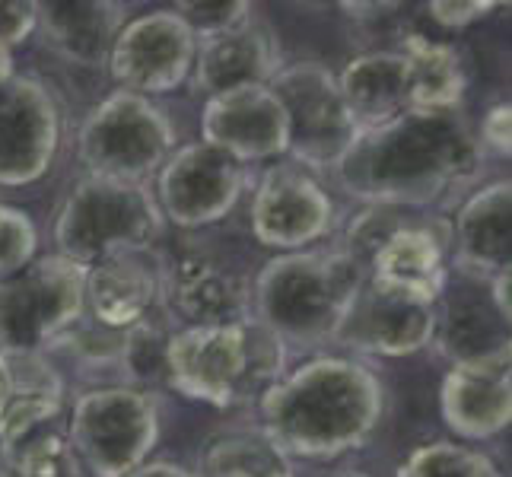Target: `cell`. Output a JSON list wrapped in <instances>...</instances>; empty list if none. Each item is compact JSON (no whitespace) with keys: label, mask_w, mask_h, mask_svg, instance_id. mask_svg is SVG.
Returning <instances> with one entry per match:
<instances>
[{"label":"cell","mask_w":512,"mask_h":477,"mask_svg":"<svg viewBox=\"0 0 512 477\" xmlns=\"http://www.w3.org/2000/svg\"><path fill=\"white\" fill-rule=\"evenodd\" d=\"M484 159L465 109L401 112L385 125L357 131L331 179L366 207L430 210L462 201L478 185Z\"/></svg>","instance_id":"obj_1"},{"label":"cell","mask_w":512,"mask_h":477,"mask_svg":"<svg viewBox=\"0 0 512 477\" xmlns=\"http://www.w3.org/2000/svg\"><path fill=\"white\" fill-rule=\"evenodd\" d=\"M255 404L258 430L290 462H334L379 433L388 392L369 363L325 353L287 369Z\"/></svg>","instance_id":"obj_2"},{"label":"cell","mask_w":512,"mask_h":477,"mask_svg":"<svg viewBox=\"0 0 512 477\" xmlns=\"http://www.w3.org/2000/svg\"><path fill=\"white\" fill-rule=\"evenodd\" d=\"M287 373V344L255 318L233 325H182L166 344V382L210 408L258 401Z\"/></svg>","instance_id":"obj_3"},{"label":"cell","mask_w":512,"mask_h":477,"mask_svg":"<svg viewBox=\"0 0 512 477\" xmlns=\"http://www.w3.org/2000/svg\"><path fill=\"white\" fill-rule=\"evenodd\" d=\"M363 277V261L344 249L274 255L252 280V318L287 347L331 344Z\"/></svg>","instance_id":"obj_4"},{"label":"cell","mask_w":512,"mask_h":477,"mask_svg":"<svg viewBox=\"0 0 512 477\" xmlns=\"http://www.w3.org/2000/svg\"><path fill=\"white\" fill-rule=\"evenodd\" d=\"M163 223L150 185L83 175L58 207L55 245L61 258L93 268L112 255L153 249Z\"/></svg>","instance_id":"obj_5"},{"label":"cell","mask_w":512,"mask_h":477,"mask_svg":"<svg viewBox=\"0 0 512 477\" xmlns=\"http://www.w3.org/2000/svg\"><path fill=\"white\" fill-rule=\"evenodd\" d=\"M156 392L125 382L86 388L67 411V443L86 477H128L160 443Z\"/></svg>","instance_id":"obj_6"},{"label":"cell","mask_w":512,"mask_h":477,"mask_svg":"<svg viewBox=\"0 0 512 477\" xmlns=\"http://www.w3.org/2000/svg\"><path fill=\"white\" fill-rule=\"evenodd\" d=\"M175 147L179 134L163 105L128 90L99 99L77 128L80 166L99 179L150 185Z\"/></svg>","instance_id":"obj_7"},{"label":"cell","mask_w":512,"mask_h":477,"mask_svg":"<svg viewBox=\"0 0 512 477\" xmlns=\"http://www.w3.org/2000/svg\"><path fill=\"white\" fill-rule=\"evenodd\" d=\"M86 268L39 255L20 274L0 280V347L48 350L86 315Z\"/></svg>","instance_id":"obj_8"},{"label":"cell","mask_w":512,"mask_h":477,"mask_svg":"<svg viewBox=\"0 0 512 477\" xmlns=\"http://www.w3.org/2000/svg\"><path fill=\"white\" fill-rule=\"evenodd\" d=\"M290 125V163L309 172H331L357 137L347 102L338 90V77L322 61L284 64L271 80Z\"/></svg>","instance_id":"obj_9"},{"label":"cell","mask_w":512,"mask_h":477,"mask_svg":"<svg viewBox=\"0 0 512 477\" xmlns=\"http://www.w3.org/2000/svg\"><path fill=\"white\" fill-rule=\"evenodd\" d=\"M249 226L264 249L277 255L303 252L334 236L338 204L315 172L296 163H274L255 182Z\"/></svg>","instance_id":"obj_10"},{"label":"cell","mask_w":512,"mask_h":477,"mask_svg":"<svg viewBox=\"0 0 512 477\" xmlns=\"http://www.w3.org/2000/svg\"><path fill=\"white\" fill-rule=\"evenodd\" d=\"M439 303L420 293L363 277V284L347 306L331 344L366 357H414L436 341Z\"/></svg>","instance_id":"obj_11"},{"label":"cell","mask_w":512,"mask_h":477,"mask_svg":"<svg viewBox=\"0 0 512 477\" xmlns=\"http://www.w3.org/2000/svg\"><path fill=\"white\" fill-rule=\"evenodd\" d=\"M150 188L163 220L179 229H204L233 214L249 188V169L204 140H191L172 150Z\"/></svg>","instance_id":"obj_12"},{"label":"cell","mask_w":512,"mask_h":477,"mask_svg":"<svg viewBox=\"0 0 512 477\" xmlns=\"http://www.w3.org/2000/svg\"><path fill=\"white\" fill-rule=\"evenodd\" d=\"M198 39L172 7L128 16L109 51L112 80L118 90L137 96H166L191 80Z\"/></svg>","instance_id":"obj_13"},{"label":"cell","mask_w":512,"mask_h":477,"mask_svg":"<svg viewBox=\"0 0 512 477\" xmlns=\"http://www.w3.org/2000/svg\"><path fill=\"white\" fill-rule=\"evenodd\" d=\"M64 140V115L39 77L0 80V188H29L51 172Z\"/></svg>","instance_id":"obj_14"},{"label":"cell","mask_w":512,"mask_h":477,"mask_svg":"<svg viewBox=\"0 0 512 477\" xmlns=\"http://www.w3.org/2000/svg\"><path fill=\"white\" fill-rule=\"evenodd\" d=\"M439 414L455 443H487L512 420L509 341L478 357L455 360L439 385Z\"/></svg>","instance_id":"obj_15"},{"label":"cell","mask_w":512,"mask_h":477,"mask_svg":"<svg viewBox=\"0 0 512 477\" xmlns=\"http://www.w3.org/2000/svg\"><path fill=\"white\" fill-rule=\"evenodd\" d=\"M201 140L245 169L255 163H277L290 150L287 112L271 83L236 86L204 99Z\"/></svg>","instance_id":"obj_16"},{"label":"cell","mask_w":512,"mask_h":477,"mask_svg":"<svg viewBox=\"0 0 512 477\" xmlns=\"http://www.w3.org/2000/svg\"><path fill=\"white\" fill-rule=\"evenodd\" d=\"M449 217L408 214L366 258V274L443 303L449 290Z\"/></svg>","instance_id":"obj_17"},{"label":"cell","mask_w":512,"mask_h":477,"mask_svg":"<svg viewBox=\"0 0 512 477\" xmlns=\"http://www.w3.org/2000/svg\"><path fill=\"white\" fill-rule=\"evenodd\" d=\"M166 264L153 249L112 255L86 268V315L109 331H128L163 309Z\"/></svg>","instance_id":"obj_18"},{"label":"cell","mask_w":512,"mask_h":477,"mask_svg":"<svg viewBox=\"0 0 512 477\" xmlns=\"http://www.w3.org/2000/svg\"><path fill=\"white\" fill-rule=\"evenodd\" d=\"M449 264L458 274L490 280L509 264L512 239V182L493 179L474 185L449 217Z\"/></svg>","instance_id":"obj_19"},{"label":"cell","mask_w":512,"mask_h":477,"mask_svg":"<svg viewBox=\"0 0 512 477\" xmlns=\"http://www.w3.org/2000/svg\"><path fill=\"white\" fill-rule=\"evenodd\" d=\"M67 385L42 350L0 347V446L13 449L29 433L64 414Z\"/></svg>","instance_id":"obj_20"},{"label":"cell","mask_w":512,"mask_h":477,"mask_svg":"<svg viewBox=\"0 0 512 477\" xmlns=\"http://www.w3.org/2000/svg\"><path fill=\"white\" fill-rule=\"evenodd\" d=\"M163 306L185 325H233L252 318V284L210 255H182L166 264Z\"/></svg>","instance_id":"obj_21"},{"label":"cell","mask_w":512,"mask_h":477,"mask_svg":"<svg viewBox=\"0 0 512 477\" xmlns=\"http://www.w3.org/2000/svg\"><path fill=\"white\" fill-rule=\"evenodd\" d=\"M280 67L284 61H280L277 35L255 16L239 29L198 39V55H194L188 83L194 93L210 99L217 93L236 90V86L271 83Z\"/></svg>","instance_id":"obj_22"},{"label":"cell","mask_w":512,"mask_h":477,"mask_svg":"<svg viewBox=\"0 0 512 477\" xmlns=\"http://www.w3.org/2000/svg\"><path fill=\"white\" fill-rule=\"evenodd\" d=\"M35 32L45 45L70 64L99 67L121 26L128 23V7L115 0H48L35 4Z\"/></svg>","instance_id":"obj_23"},{"label":"cell","mask_w":512,"mask_h":477,"mask_svg":"<svg viewBox=\"0 0 512 477\" xmlns=\"http://www.w3.org/2000/svg\"><path fill=\"white\" fill-rule=\"evenodd\" d=\"M338 90L357 128H376L408 112V67L398 48L366 51L344 64Z\"/></svg>","instance_id":"obj_24"},{"label":"cell","mask_w":512,"mask_h":477,"mask_svg":"<svg viewBox=\"0 0 512 477\" xmlns=\"http://www.w3.org/2000/svg\"><path fill=\"white\" fill-rule=\"evenodd\" d=\"M398 51L404 55V67H408V112L462 109L468 77L455 45L408 32Z\"/></svg>","instance_id":"obj_25"},{"label":"cell","mask_w":512,"mask_h":477,"mask_svg":"<svg viewBox=\"0 0 512 477\" xmlns=\"http://www.w3.org/2000/svg\"><path fill=\"white\" fill-rule=\"evenodd\" d=\"M198 477H293V462L258 427L210 436L198 455Z\"/></svg>","instance_id":"obj_26"},{"label":"cell","mask_w":512,"mask_h":477,"mask_svg":"<svg viewBox=\"0 0 512 477\" xmlns=\"http://www.w3.org/2000/svg\"><path fill=\"white\" fill-rule=\"evenodd\" d=\"M395 477H503V471L487 452L468 443L433 439L404 455Z\"/></svg>","instance_id":"obj_27"},{"label":"cell","mask_w":512,"mask_h":477,"mask_svg":"<svg viewBox=\"0 0 512 477\" xmlns=\"http://www.w3.org/2000/svg\"><path fill=\"white\" fill-rule=\"evenodd\" d=\"M172 328L163 325V318H144L140 325L128 328L121 338L118 353V369L125 385L147 388L153 392L156 385L166 382V344H169Z\"/></svg>","instance_id":"obj_28"},{"label":"cell","mask_w":512,"mask_h":477,"mask_svg":"<svg viewBox=\"0 0 512 477\" xmlns=\"http://www.w3.org/2000/svg\"><path fill=\"white\" fill-rule=\"evenodd\" d=\"M7 471L16 477H86L61 430L42 427L7 449Z\"/></svg>","instance_id":"obj_29"},{"label":"cell","mask_w":512,"mask_h":477,"mask_svg":"<svg viewBox=\"0 0 512 477\" xmlns=\"http://www.w3.org/2000/svg\"><path fill=\"white\" fill-rule=\"evenodd\" d=\"M39 258V226L16 204H0V280Z\"/></svg>","instance_id":"obj_30"},{"label":"cell","mask_w":512,"mask_h":477,"mask_svg":"<svg viewBox=\"0 0 512 477\" xmlns=\"http://www.w3.org/2000/svg\"><path fill=\"white\" fill-rule=\"evenodd\" d=\"M172 10L188 23L194 39H210V35L239 29L255 20V7L249 0H188V4H175Z\"/></svg>","instance_id":"obj_31"},{"label":"cell","mask_w":512,"mask_h":477,"mask_svg":"<svg viewBox=\"0 0 512 477\" xmlns=\"http://www.w3.org/2000/svg\"><path fill=\"white\" fill-rule=\"evenodd\" d=\"M478 134V144L484 150V156H497V159H509V137H512V105L509 102H497L490 105L487 115L481 118V125L474 128Z\"/></svg>","instance_id":"obj_32"},{"label":"cell","mask_w":512,"mask_h":477,"mask_svg":"<svg viewBox=\"0 0 512 477\" xmlns=\"http://www.w3.org/2000/svg\"><path fill=\"white\" fill-rule=\"evenodd\" d=\"M35 10L32 0H0V45L16 48L35 32Z\"/></svg>","instance_id":"obj_33"},{"label":"cell","mask_w":512,"mask_h":477,"mask_svg":"<svg viewBox=\"0 0 512 477\" xmlns=\"http://www.w3.org/2000/svg\"><path fill=\"white\" fill-rule=\"evenodd\" d=\"M500 4H481V0H471V4H455V0H433L427 7L430 20L443 29H465L471 23L484 20L490 10H497Z\"/></svg>","instance_id":"obj_34"},{"label":"cell","mask_w":512,"mask_h":477,"mask_svg":"<svg viewBox=\"0 0 512 477\" xmlns=\"http://www.w3.org/2000/svg\"><path fill=\"white\" fill-rule=\"evenodd\" d=\"M490 306L493 312H497V318L503 325H509V318H512V306H509V287H512V268L500 271V274H493L490 280Z\"/></svg>","instance_id":"obj_35"},{"label":"cell","mask_w":512,"mask_h":477,"mask_svg":"<svg viewBox=\"0 0 512 477\" xmlns=\"http://www.w3.org/2000/svg\"><path fill=\"white\" fill-rule=\"evenodd\" d=\"M128 477H198V474L188 471L185 465H175V462H147Z\"/></svg>","instance_id":"obj_36"},{"label":"cell","mask_w":512,"mask_h":477,"mask_svg":"<svg viewBox=\"0 0 512 477\" xmlns=\"http://www.w3.org/2000/svg\"><path fill=\"white\" fill-rule=\"evenodd\" d=\"M16 74V67H13V51L0 45V80H7Z\"/></svg>","instance_id":"obj_37"},{"label":"cell","mask_w":512,"mask_h":477,"mask_svg":"<svg viewBox=\"0 0 512 477\" xmlns=\"http://www.w3.org/2000/svg\"><path fill=\"white\" fill-rule=\"evenodd\" d=\"M334 477H369V474H363V471H341V474H334Z\"/></svg>","instance_id":"obj_38"},{"label":"cell","mask_w":512,"mask_h":477,"mask_svg":"<svg viewBox=\"0 0 512 477\" xmlns=\"http://www.w3.org/2000/svg\"><path fill=\"white\" fill-rule=\"evenodd\" d=\"M0 477H16V474H10L7 468H0Z\"/></svg>","instance_id":"obj_39"}]
</instances>
